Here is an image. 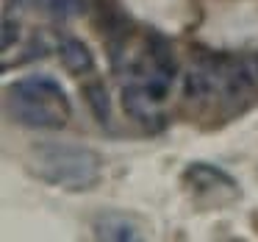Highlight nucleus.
Listing matches in <instances>:
<instances>
[{
	"instance_id": "nucleus-1",
	"label": "nucleus",
	"mask_w": 258,
	"mask_h": 242,
	"mask_svg": "<svg viewBox=\"0 0 258 242\" xmlns=\"http://www.w3.org/2000/svg\"><path fill=\"white\" fill-rule=\"evenodd\" d=\"M3 95H6L3 98L6 117L12 123L23 125V128L58 131L67 125L70 114H73L64 86L53 75L45 73L25 75V78L14 81V84L6 86Z\"/></svg>"
},
{
	"instance_id": "nucleus-2",
	"label": "nucleus",
	"mask_w": 258,
	"mask_h": 242,
	"mask_svg": "<svg viewBox=\"0 0 258 242\" xmlns=\"http://www.w3.org/2000/svg\"><path fill=\"white\" fill-rule=\"evenodd\" d=\"M31 173L67 192H84L100 181L103 159L97 151L73 142H42L31 151Z\"/></svg>"
},
{
	"instance_id": "nucleus-3",
	"label": "nucleus",
	"mask_w": 258,
	"mask_h": 242,
	"mask_svg": "<svg viewBox=\"0 0 258 242\" xmlns=\"http://www.w3.org/2000/svg\"><path fill=\"white\" fill-rule=\"evenodd\" d=\"M183 184L195 192L200 201H208L214 206H222L239 198V184L230 173L208 162H191L183 170Z\"/></svg>"
},
{
	"instance_id": "nucleus-4",
	"label": "nucleus",
	"mask_w": 258,
	"mask_h": 242,
	"mask_svg": "<svg viewBox=\"0 0 258 242\" xmlns=\"http://www.w3.org/2000/svg\"><path fill=\"white\" fill-rule=\"evenodd\" d=\"M122 109H125V114H128L131 120H136V123L145 125V128H150V131L164 128L161 106L147 95V89L142 86V81L136 78V75L122 86Z\"/></svg>"
},
{
	"instance_id": "nucleus-5",
	"label": "nucleus",
	"mask_w": 258,
	"mask_h": 242,
	"mask_svg": "<svg viewBox=\"0 0 258 242\" xmlns=\"http://www.w3.org/2000/svg\"><path fill=\"white\" fill-rule=\"evenodd\" d=\"M92 234L95 239H108V242H134L139 239V225L122 212H100L92 220Z\"/></svg>"
},
{
	"instance_id": "nucleus-6",
	"label": "nucleus",
	"mask_w": 258,
	"mask_h": 242,
	"mask_svg": "<svg viewBox=\"0 0 258 242\" xmlns=\"http://www.w3.org/2000/svg\"><path fill=\"white\" fill-rule=\"evenodd\" d=\"M58 59H61L64 70L73 75H89L95 73V56H92L89 45L78 36H64L58 42Z\"/></svg>"
},
{
	"instance_id": "nucleus-7",
	"label": "nucleus",
	"mask_w": 258,
	"mask_h": 242,
	"mask_svg": "<svg viewBox=\"0 0 258 242\" xmlns=\"http://www.w3.org/2000/svg\"><path fill=\"white\" fill-rule=\"evenodd\" d=\"M84 98H86V106L89 112L95 114V120L100 125H111V101H108V92L100 81H89L84 84Z\"/></svg>"
},
{
	"instance_id": "nucleus-8",
	"label": "nucleus",
	"mask_w": 258,
	"mask_h": 242,
	"mask_svg": "<svg viewBox=\"0 0 258 242\" xmlns=\"http://www.w3.org/2000/svg\"><path fill=\"white\" fill-rule=\"evenodd\" d=\"M47 12L53 20L67 23V20H78L89 12V0H47Z\"/></svg>"
},
{
	"instance_id": "nucleus-9",
	"label": "nucleus",
	"mask_w": 258,
	"mask_h": 242,
	"mask_svg": "<svg viewBox=\"0 0 258 242\" xmlns=\"http://www.w3.org/2000/svg\"><path fill=\"white\" fill-rule=\"evenodd\" d=\"M17 39H20V23H17V20H12L9 14H3V39H0V51L9 53Z\"/></svg>"
},
{
	"instance_id": "nucleus-10",
	"label": "nucleus",
	"mask_w": 258,
	"mask_h": 242,
	"mask_svg": "<svg viewBox=\"0 0 258 242\" xmlns=\"http://www.w3.org/2000/svg\"><path fill=\"white\" fill-rule=\"evenodd\" d=\"M3 3H6V9H23V12L36 6V0H3Z\"/></svg>"
}]
</instances>
